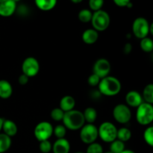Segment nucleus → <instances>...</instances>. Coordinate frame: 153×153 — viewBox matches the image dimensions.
<instances>
[{"label":"nucleus","instance_id":"obj_32","mask_svg":"<svg viewBox=\"0 0 153 153\" xmlns=\"http://www.w3.org/2000/svg\"><path fill=\"white\" fill-rule=\"evenodd\" d=\"M52 146L49 140H44L41 141L39 145V149L43 153H49L52 150Z\"/></svg>","mask_w":153,"mask_h":153},{"label":"nucleus","instance_id":"obj_19","mask_svg":"<svg viewBox=\"0 0 153 153\" xmlns=\"http://www.w3.org/2000/svg\"><path fill=\"white\" fill-rule=\"evenodd\" d=\"M57 1L55 0H37L35 4L38 8L43 10H49L54 8Z\"/></svg>","mask_w":153,"mask_h":153},{"label":"nucleus","instance_id":"obj_24","mask_svg":"<svg viewBox=\"0 0 153 153\" xmlns=\"http://www.w3.org/2000/svg\"><path fill=\"white\" fill-rule=\"evenodd\" d=\"M125 150V143L119 140H115L111 143L110 152L121 153Z\"/></svg>","mask_w":153,"mask_h":153},{"label":"nucleus","instance_id":"obj_21","mask_svg":"<svg viewBox=\"0 0 153 153\" xmlns=\"http://www.w3.org/2000/svg\"><path fill=\"white\" fill-rule=\"evenodd\" d=\"M11 146V139L6 134H0V153L7 152Z\"/></svg>","mask_w":153,"mask_h":153},{"label":"nucleus","instance_id":"obj_26","mask_svg":"<svg viewBox=\"0 0 153 153\" xmlns=\"http://www.w3.org/2000/svg\"><path fill=\"white\" fill-rule=\"evenodd\" d=\"M92 12L88 9H83L79 13V19L82 22H88L91 21L92 18Z\"/></svg>","mask_w":153,"mask_h":153},{"label":"nucleus","instance_id":"obj_4","mask_svg":"<svg viewBox=\"0 0 153 153\" xmlns=\"http://www.w3.org/2000/svg\"><path fill=\"white\" fill-rule=\"evenodd\" d=\"M110 16L106 11L102 10L94 12L91 18L94 29L97 31H103L108 28L110 25Z\"/></svg>","mask_w":153,"mask_h":153},{"label":"nucleus","instance_id":"obj_33","mask_svg":"<svg viewBox=\"0 0 153 153\" xmlns=\"http://www.w3.org/2000/svg\"><path fill=\"white\" fill-rule=\"evenodd\" d=\"M100 80H101V79H100V78L97 76V75H95L94 73H93L92 75H91V76H89L88 82V84H89L91 86L95 87V86H97V85H99Z\"/></svg>","mask_w":153,"mask_h":153},{"label":"nucleus","instance_id":"obj_16","mask_svg":"<svg viewBox=\"0 0 153 153\" xmlns=\"http://www.w3.org/2000/svg\"><path fill=\"white\" fill-rule=\"evenodd\" d=\"M76 105V101L71 96H65L63 97L60 102V108L65 113L73 110Z\"/></svg>","mask_w":153,"mask_h":153},{"label":"nucleus","instance_id":"obj_14","mask_svg":"<svg viewBox=\"0 0 153 153\" xmlns=\"http://www.w3.org/2000/svg\"><path fill=\"white\" fill-rule=\"evenodd\" d=\"M54 153H69L70 150V142L65 138L58 139L52 148Z\"/></svg>","mask_w":153,"mask_h":153},{"label":"nucleus","instance_id":"obj_39","mask_svg":"<svg viewBox=\"0 0 153 153\" xmlns=\"http://www.w3.org/2000/svg\"><path fill=\"white\" fill-rule=\"evenodd\" d=\"M72 1L74 3H80L82 2V0H72Z\"/></svg>","mask_w":153,"mask_h":153},{"label":"nucleus","instance_id":"obj_11","mask_svg":"<svg viewBox=\"0 0 153 153\" xmlns=\"http://www.w3.org/2000/svg\"><path fill=\"white\" fill-rule=\"evenodd\" d=\"M111 71L110 62L105 58H100L94 65V73L100 79L107 77Z\"/></svg>","mask_w":153,"mask_h":153},{"label":"nucleus","instance_id":"obj_12","mask_svg":"<svg viewBox=\"0 0 153 153\" xmlns=\"http://www.w3.org/2000/svg\"><path fill=\"white\" fill-rule=\"evenodd\" d=\"M16 8V1L13 0H0V16H10Z\"/></svg>","mask_w":153,"mask_h":153},{"label":"nucleus","instance_id":"obj_27","mask_svg":"<svg viewBox=\"0 0 153 153\" xmlns=\"http://www.w3.org/2000/svg\"><path fill=\"white\" fill-rule=\"evenodd\" d=\"M143 138L145 142L150 146H153V127L149 126L145 130L143 133Z\"/></svg>","mask_w":153,"mask_h":153},{"label":"nucleus","instance_id":"obj_18","mask_svg":"<svg viewBox=\"0 0 153 153\" xmlns=\"http://www.w3.org/2000/svg\"><path fill=\"white\" fill-rule=\"evenodd\" d=\"M13 93V88L9 82L6 80H0V98L8 99Z\"/></svg>","mask_w":153,"mask_h":153},{"label":"nucleus","instance_id":"obj_23","mask_svg":"<svg viewBox=\"0 0 153 153\" xmlns=\"http://www.w3.org/2000/svg\"><path fill=\"white\" fill-rule=\"evenodd\" d=\"M143 100H145L144 102L152 105L153 103V85L149 84L145 87L143 92Z\"/></svg>","mask_w":153,"mask_h":153},{"label":"nucleus","instance_id":"obj_41","mask_svg":"<svg viewBox=\"0 0 153 153\" xmlns=\"http://www.w3.org/2000/svg\"><path fill=\"white\" fill-rule=\"evenodd\" d=\"M105 153H111V152H105Z\"/></svg>","mask_w":153,"mask_h":153},{"label":"nucleus","instance_id":"obj_15","mask_svg":"<svg viewBox=\"0 0 153 153\" xmlns=\"http://www.w3.org/2000/svg\"><path fill=\"white\" fill-rule=\"evenodd\" d=\"M98 31L94 30V28H89V29L85 30L82 34V40L86 44H94L98 40Z\"/></svg>","mask_w":153,"mask_h":153},{"label":"nucleus","instance_id":"obj_17","mask_svg":"<svg viewBox=\"0 0 153 153\" xmlns=\"http://www.w3.org/2000/svg\"><path fill=\"white\" fill-rule=\"evenodd\" d=\"M2 130L4 131V134L8 137H13L17 133V126L14 122L10 120H4L2 125Z\"/></svg>","mask_w":153,"mask_h":153},{"label":"nucleus","instance_id":"obj_2","mask_svg":"<svg viewBox=\"0 0 153 153\" xmlns=\"http://www.w3.org/2000/svg\"><path fill=\"white\" fill-rule=\"evenodd\" d=\"M65 128L70 130H79L85 125L83 113L77 110H72L64 113L62 120Z\"/></svg>","mask_w":153,"mask_h":153},{"label":"nucleus","instance_id":"obj_20","mask_svg":"<svg viewBox=\"0 0 153 153\" xmlns=\"http://www.w3.org/2000/svg\"><path fill=\"white\" fill-rule=\"evenodd\" d=\"M83 116L85 122H88V124H93L97 118V112L94 108H87L84 111Z\"/></svg>","mask_w":153,"mask_h":153},{"label":"nucleus","instance_id":"obj_31","mask_svg":"<svg viewBox=\"0 0 153 153\" xmlns=\"http://www.w3.org/2000/svg\"><path fill=\"white\" fill-rule=\"evenodd\" d=\"M103 4H104V1L102 0H91L89 1L90 7L91 8V10H94L95 12L101 10Z\"/></svg>","mask_w":153,"mask_h":153},{"label":"nucleus","instance_id":"obj_8","mask_svg":"<svg viewBox=\"0 0 153 153\" xmlns=\"http://www.w3.org/2000/svg\"><path fill=\"white\" fill-rule=\"evenodd\" d=\"M149 22L143 17H138L134 21L132 25L133 34L137 38L143 39L147 37L149 33Z\"/></svg>","mask_w":153,"mask_h":153},{"label":"nucleus","instance_id":"obj_29","mask_svg":"<svg viewBox=\"0 0 153 153\" xmlns=\"http://www.w3.org/2000/svg\"><path fill=\"white\" fill-rule=\"evenodd\" d=\"M53 133L58 137V139L64 138L66 133H67V129L64 126L58 125L55 128H53Z\"/></svg>","mask_w":153,"mask_h":153},{"label":"nucleus","instance_id":"obj_34","mask_svg":"<svg viewBox=\"0 0 153 153\" xmlns=\"http://www.w3.org/2000/svg\"><path fill=\"white\" fill-rule=\"evenodd\" d=\"M114 3L119 7H132V3L130 0H114Z\"/></svg>","mask_w":153,"mask_h":153},{"label":"nucleus","instance_id":"obj_38","mask_svg":"<svg viewBox=\"0 0 153 153\" xmlns=\"http://www.w3.org/2000/svg\"><path fill=\"white\" fill-rule=\"evenodd\" d=\"M121 153H135V152H133L132 150H129V149H125L123 152H122Z\"/></svg>","mask_w":153,"mask_h":153},{"label":"nucleus","instance_id":"obj_25","mask_svg":"<svg viewBox=\"0 0 153 153\" xmlns=\"http://www.w3.org/2000/svg\"><path fill=\"white\" fill-rule=\"evenodd\" d=\"M140 48L143 51L146 52H150L153 50V41L151 38L146 37L141 39L140 42Z\"/></svg>","mask_w":153,"mask_h":153},{"label":"nucleus","instance_id":"obj_9","mask_svg":"<svg viewBox=\"0 0 153 153\" xmlns=\"http://www.w3.org/2000/svg\"><path fill=\"white\" fill-rule=\"evenodd\" d=\"M114 118L117 122L125 124L129 122L131 118V112L129 108L123 104H119L114 107L113 110Z\"/></svg>","mask_w":153,"mask_h":153},{"label":"nucleus","instance_id":"obj_7","mask_svg":"<svg viewBox=\"0 0 153 153\" xmlns=\"http://www.w3.org/2000/svg\"><path fill=\"white\" fill-rule=\"evenodd\" d=\"M98 128L94 124L84 125L81 128L80 138L83 143L86 144L95 143V140L98 137Z\"/></svg>","mask_w":153,"mask_h":153},{"label":"nucleus","instance_id":"obj_13","mask_svg":"<svg viewBox=\"0 0 153 153\" xmlns=\"http://www.w3.org/2000/svg\"><path fill=\"white\" fill-rule=\"evenodd\" d=\"M143 100L141 95L137 91H129L126 97V103L131 107L137 108L143 102Z\"/></svg>","mask_w":153,"mask_h":153},{"label":"nucleus","instance_id":"obj_6","mask_svg":"<svg viewBox=\"0 0 153 153\" xmlns=\"http://www.w3.org/2000/svg\"><path fill=\"white\" fill-rule=\"evenodd\" d=\"M34 134L37 140L40 142L49 140L53 134V127L49 122L43 121L36 126L34 130Z\"/></svg>","mask_w":153,"mask_h":153},{"label":"nucleus","instance_id":"obj_3","mask_svg":"<svg viewBox=\"0 0 153 153\" xmlns=\"http://www.w3.org/2000/svg\"><path fill=\"white\" fill-rule=\"evenodd\" d=\"M136 119L139 124L143 126L149 125L153 120V106L143 102L137 107Z\"/></svg>","mask_w":153,"mask_h":153},{"label":"nucleus","instance_id":"obj_40","mask_svg":"<svg viewBox=\"0 0 153 153\" xmlns=\"http://www.w3.org/2000/svg\"><path fill=\"white\" fill-rule=\"evenodd\" d=\"M76 153H84V152H76Z\"/></svg>","mask_w":153,"mask_h":153},{"label":"nucleus","instance_id":"obj_22","mask_svg":"<svg viewBox=\"0 0 153 153\" xmlns=\"http://www.w3.org/2000/svg\"><path fill=\"white\" fill-rule=\"evenodd\" d=\"M131 137V132L128 128H121L119 130H117V140L125 143V142L129 140Z\"/></svg>","mask_w":153,"mask_h":153},{"label":"nucleus","instance_id":"obj_1","mask_svg":"<svg viewBox=\"0 0 153 153\" xmlns=\"http://www.w3.org/2000/svg\"><path fill=\"white\" fill-rule=\"evenodd\" d=\"M99 89L102 94L107 97H113L120 93L121 90L120 82L114 76L102 79L99 83Z\"/></svg>","mask_w":153,"mask_h":153},{"label":"nucleus","instance_id":"obj_37","mask_svg":"<svg viewBox=\"0 0 153 153\" xmlns=\"http://www.w3.org/2000/svg\"><path fill=\"white\" fill-rule=\"evenodd\" d=\"M3 122H4V120L2 118L0 117V131L2 129V125H3Z\"/></svg>","mask_w":153,"mask_h":153},{"label":"nucleus","instance_id":"obj_28","mask_svg":"<svg viewBox=\"0 0 153 153\" xmlns=\"http://www.w3.org/2000/svg\"><path fill=\"white\" fill-rule=\"evenodd\" d=\"M64 112L61 110L60 108H54L53 110L51 111L50 116L52 119L55 121H61L63 120L64 117Z\"/></svg>","mask_w":153,"mask_h":153},{"label":"nucleus","instance_id":"obj_30","mask_svg":"<svg viewBox=\"0 0 153 153\" xmlns=\"http://www.w3.org/2000/svg\"><path fill=\"white\" fill-rule=\"evenodd\" d=\"M86 153H103L102 146L100 143H91L87 149Z\"/></svg>","mask_w":153,"mask_h":153},{"label":"nucleus","instance_id":"obj_35","mask_svg":"<svg viewBox=\"0 0 153 153\" xmlns=\"http://www.w3.org/2000/svg\"><path fill=\"white\" fill-rule=\"evenodd\" d=\"M28 80H29V78H28V76H25V74H22L19 76L18 82H19V85H25L28 82Z\"/></svg>","mask_w":153,"mask_h":153},{"label":"nucleus","instance_id":"obj_5","mask_svg":"<svg viewBox=\"0 0 153 153\" xmlns=\"http://www.w3.org/2000/svg\"><path fill=\"white\" fill-rule=\"evenodd\" d=\"M117 129L113 123L105 122L100 125L98 128V135L105 142L111 143L117 139Z\"/></svg>","mask_w":153,"mask_h":153},{"label":"nucleus","instance_id":"obj_36","mask_svg":"<svg viewBox=\"0 0 153 153\" xmlns=\"http://www.w3.org/2000/svg\"><path fill=\"white\" fill-rule=\"evenodd\" d=\"M131 48L132 47H131V45L130 44V43H126V44L125 45V46H124V52H125L126 54H129L131 51Z\"/></svg>","mask_w":153,"mask_h":153},{"label":"nucleus","instance_id":"obj_10","mask_svg":"<svg viewBox=\"0 0 153 153\" xmlns=\"http://www.w3.org/2000/svg\"><path fill=\"white\" fill-rule=\"evenodd\" d=\"M22 70L23 74L28 76V78L34 77L40 70V64L37 60L33 57H28L25 58L22 64Z\"/></svg>","mask_w":153,"mask_h":153}]
</instances>
